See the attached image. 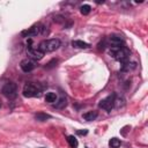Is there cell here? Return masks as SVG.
<instances>
[{"instance_id": "obj_6", "label": "cell", "mask_w": 148, "mask_h": 148, "mask_svg": "<svg viewBox=\"0 0 148 148\" xmlns=\"http://www.w3.org/2000/svg\"><path fill=\"white\" fill-rule=\"evenodd\" d=\"M27 54L28 57L31 59V60H40L43 57H44V53L38 49V47H35V46H28L27 47Z\"/></svg>"}, {"instance_id": "obj_14", "label": "cell", "mask_w": 148, "mask_h": 148, "mask_svg": "<svg viewBox=\"0 0 148 148\" xmlns=\"http://www.w3.org/2000/svg\"><path fill=\"white\" fill-rule=\"evenodd\" d=\"M45 101H46L47 103H54V102L57 101V95H56V92H52V91L46 92V95H45Z\"/></svg>"}, {"instance_id": "obj_4", "label": "cell", "mask_w": 148, "mask_h": 148, "mask_svg": "<svg viewBox=\"0 0 148 148\" xmlns=\"http://www.w3.org/2000/svg\"><path fill=\"white\" fill-rule=\"evenodd\" d=\"M1 91L8 99H14L17 96V86L14 82H8L2 87Z\"/></svg>"}, {"instance_id": "obj_10", "label": "cell", "mask_w": 148, "mask_h": 148, "mask_svg": "<svg viewBox=\"0 0 148 148\" xmlns=\"http://www.w3.org/2000/svg\"><path fill=\"white\" fill-rule=\"evenodd\" d=\"M97 116H98V112L92 110V111H88V112L83 113V114H82V118H83L84 120L91 121V120H95V119L97 118Z\"/></svg>"}, {"instance_id": "obj_11", "label": "cell", "mask_w": 148, "mask_h": 148, "mask_svg": "<svg viewBox=\"0 0 148 148\" xmlns=\"http://www.w3.org/2000/svg\"><path fill=\"white\" fill-rule=\"evenodd\" d=\"M72 45L74 47H76V49H89L90 47V45L88 43L83 42V40H73Z\"/></svg>"}, {"instance_id": "obj_19", "label": "cell", "mask_w": 148, "mask_h": 148, "mask_svg": "<svg viewBox=\"0 0 148 148\" xmlns=\"http://www.w3.org/2000/svg\"><path fill=\"white\" fill-rule=\"evenodd\" d=\"M80 10H81V14H83V15H88V14L90 13V10H91V7H90L89 5H83V6H81Z\"/></svg>"}, {"instance_id": "obj_13", "label": "cell", "mask_w": 148, "mask_h": 148, "mask_svg": "<svg viewBox=\"0 0 148 148\" xmlns=\"http://www.w3.org/2000/svg\"><path fill=\"white\" fill-rule=\"evenodd\" d=\"M135 68V64L134 62H128V61H126V62H124L123 65H121V71H124V72H128V71H132V69H134Z\"/></svg>"}, {"instance_id": "obj_15", "label": "cell", "mask_w": 148, "mask_h": 148, "mask_svg": "<svg viewBox=\"0 0 148 148\" xmlns=\"http://www.w3.org/2000/svg\"><path fill=\"white\" fill-rule=\"evenodd\" d=\"M51 116L50 114H46V113H43V112H38L37 114H35V119L38 120V121H45L46 119H50Z\"/></svg>"}, {"instance_id": "obj_1", "label": "cell", "mask_w": 148, "mask_h": 148, "mask_svg": "<svg viewBox=\"0 0 148 148\" xmlns=\"http://www.w3.org/2000/svg\"><path fill=\"white\" fill-rule=\"evenodd\" d=\"M59 46H60V40L58 38H52V39H45V40L40 42L37 47L43 53H47V52L56 51L57 49H59Z\"/></svg>"}, {"instance_id": "obj_3", "label": "cell", "mask_w": 148, "mask_h": 148, "mask_svg": "<svg viewBox=\"0 0 148 148\" xmlns=\"http://www.w3.org/2000/svg\"><path fill=\"white\" fill-rule=\"evenodd\" d=\"M111 53H112L113 58H114L116 60H118L119 62H121V64L128 61V59H130V54H131V53H130V50H128L126 46H121V47L112 49Z\"/></svg>"}, {"instance_id": "obj_16", "label": "cell", "mask_w": 148, "mask_h": 148, "mask_svg": "<svg viewBox=\"0 0 148 148\" xmlns=\"http://www.w3.org/2000/svg\"><path fill=\"white\" fill-rule=\"evenodd\" d=\"M120 145H121V141H120L119 139H117V138H112V139H110V141H109L110 148H119Z\"/></svg>"}, {"instance_id": "obj_21", "label": "cell", "mask_w": 148, "mask_h": 148, "mask_svg": "<svg viewBox=\"0 0 148 148\" xmlns=\"http://www.w3.org/2000/svg\"><path fill=\"white\" fill-rule=\"evenodd\" d=\"M86 148H88V147H86Z\"/></svg>"}, {"instance_id": "obj_17", "label": "cell", "mask_w": 148, "mask_h": 148, "mask_svg": "<svg viewBox=\"0 0 148 148\" xmlns=\"http://www.w3.org/2000/svg\"><path fill=\"white\" fill-rule=\"evenodd\" d=\"M67 141H68V143H69V146H71L72 148H77L79 142H77V139H76L75 136H73V135L67 136Z\"/></svg>"}, {"instance_id": "obj_12", "label": "cell", "mask_w": 148, "mask_h": 148, "mask_svg": "<svg viewBox=\"0 0 148 148\" xmlns=\"http://www.w3.org/2000/svg\"><path fill=\"white\" fill-rule=\"evenodd\" d=\"M66 105H67V98H66V96H64V95L59 98L58 102L54 103V108H57V109H64Z\"/></svg>"}, {"instance_id": "obj_9", "label": "cell", "mask_w": 148, "mask_h": 148, "mask_svg": "<svg viewBox=\"0 0 148 148\" xmlns=\"http://www.w3.org/2000/svg\"><path fill=\"white\" fill-rule=\"evenodd\" d=\"M109 42L112 49H117V47H121L124 42L119 36H110L109 37Z\"/></svg>"}, {"instance_id": "obj_7", "label": "cell", "mask_w": 148, "mask_h": 148, "mask_svg": "<svg viewBox=\"0 0 148 148\" xmlns=\"http://www.w3.org/2000/svg\"><path fill=\"white\" fill-rule=\"evenodd\" d=\"M20 67H21V69H22L24 73H29V72H31V71L35 69L36 62H35L34 60L27 58V59H23V60L20 62Z\"/></svg>"}, {"instance_id": "obj_2", "label": "cell", "mask_w": 148, "mask_h": 148, "mask_svg": "<svg viewBox=\"0 0 148 148\" xmlns=\"http://www.w3.org/2000/svg\"><path fill=\"white\" fill-rule=\"evenodd\" d=\"M23 96L24 97H36L39 96L42 92V88L39 84L37 83H32V82H28L24 84L23 87Z\"/></svg>"}, {"instance_id": "obj_20", "label": "cell", "mask_w": 148, "mask_h": 148, "mask_svg": "<svg viewBox=\"0 0 148 148\" xmlns=\"http://www.w3.org/2000/svg\"><path fill=\"white\" fill-rule=\"evenodd\" d=\"M87 133H88L87 130H84V131H77V134H81V135H84V134H87Z\"/></svg>"}, {"instance_id": "obj_5", "label": "cell", "mask_w": 148, "mask_h": 148, "mask_svg": "<svg viewBox=\"0 0 148 148\" xmlns=\"http://www.w3.org/2000/svg\"><path fill=\"white\" fill-rule=\"evenodd\" d=\"M98 106H99L101 109L108 111V112L111 111V110L114 108V94H112V95H110V96H108V97L101 99L99 103H98Z\"/></svg>"}, {"instance_id": "obj_8", "label": "cell", "mask_w": 148, "mask_h": 148, "mask_svg": "<svg viewBox=\"0 0 148 148\" xmlns=\"http://www.w3.org/2000/svg\"><path fill=\"white\" fill-rule=\"evenodd\" d=\"M42 30H43V27H40L38 24V25H34V27H31V28H29L27 30H23L21 32V35L23 37H34V36H37L38 34H40Z\"/></svg>"}, {"instance_id": "obj_18", "label": "cell", "mask_w": 148, "mask_h": 148, "mask_svg": "<svg viewBox=\"0 0 148 148\" xmlns=\"http://www.w3.org/2000/svg\"><path fill=\"white\" fill-rule=\"evenodd\" d=\"M124 104H125V99L123 97H117V95L114 94V106L119 108V106H123Z\"/></svg>"}]
</instances>
